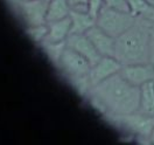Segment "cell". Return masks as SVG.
<instances>
[{
    "label": "cell",
    "mask_w": 154,
    "mask_h": 145,
    "mask_svg": "<svg viewBox=\"0 0 154 145\" xmlns=\"http://www.w3.org/2000/svg\"><path fill=\"white\" fill-rule=\"evenodd\" d=\"M87 97L103 116L126 115L138 110L140 88L132 86L117 73L91 88Z\"/></svg>",
    "instance_id": "6da1fadb"
},
{
    "label": "cell",
    "mask_w": 154,
    "mask_h": 145,
    "mask_svg": "<svg viewBox=\"0 0 154 145\" xmlns=\"http://www.w3.org/2000/svg\"><path fill=\"white\" fill-rule=\"evenodd\" d=\"M152 21L137 18L134 25L116 39L115 58L123 65L149 62Z\"/></svg>",
    "instance_id": "7a4b0ae2"
},
{
    "label": "cell",
    "mask_w": 154,
    "mask_h": 145,
    "mask_svg": "<svg viewBox=\"0 0 154 145\" xmlns=\"http://www.w3.org/2000/svg\"><path fill=\"white\" fill-rule=\"evenodd\" d=\"M137 18L130 12L103 6L96 17V25L117 39L134 25Z\"/></svg>",
    "instance_id": "3957f363"
},
{
    "label": "cell",
    "mask_w": 154,
    "mask_h": 145,
    "mask_svg": "<svg viewBox=\"0 0 154 145\" xmlns=\"http://www.w3.org/2000/svg\"><path fill=\"white\" fill-rule=\"evenodd\" d=\"M103 117L116 128L146 139L149 138L154 128V117L146 116L138 111L126 115H104Z\"/></svg>",
    "instance_id": "277c9868"
},
{
    "label": "cell",
    "mask_w": 154,
    "mask_h": 145,
    "mask_svg": "<svg viewBox=\"0 0 154 145\" xmlns=\"http://www.w3.org/2000/svg\"><path fill=\"white\" fill-rule=\"evenodd\" d=\"M6 2L25 27L47 24L48 0H6Z\"/></svg>",
    "instance_id": "5b68a950"
},
{
    "label": "cell",
    "mask_w": 154,
    "mask_h": 145,
    "mask_svg": "<svg viewBox=\"0 0 154 145\" xmlns=\"http://www.w3.org/2000/svg\"><path fill=\"white\" fill-rule=\"evenodd\" d=\"M57 69L66 80L83 77V76H89L91 63L74 49L66 47L61 56Z\"/></svg>",
    "instance_id": "8992f818"
},
{
    "label": "cell",
    "mask_w": 154,
    "mask_h": 145,
    "mask_svg": "<svg viewBox=\"0 0 154 145\" xmlns=\"http://www.w3.org/2000/svg\"><path fill=\"white\" fill-rule=\"evenodd\" d=\"M123 65L115 56H102L95 65L91 66L89 73V80L91 87H95L100 82L119 73Z\"/></svg>",
    "instance_id": "52a82bcc"
},
{
    "label": "cell",
    "mask_w": 154,
    "mask_h": 145,
    "mask_svg": "<svg viewBox=\"0 0 154 145\" xmlns=\"http://www.w3.org/2000/svg\"><path fill=\"white\" fill-rule=\"evenodd\" d=\"M119 74L132 86L140 88L145 83L154 81V66L151 62L125 65L122 67Z\"/></svg>",
    "instance_id": "ba28073f"
},
{
    "label": "cell",
    "mask_w": 154,
    "mask_h": 145,
    "mask_svg": "<svg viewBox=\"0 0 154 145\" xmlns=\"http://www.w3.org/2000/svg\"><path fill=\"white\" fill-rule=\"evenodd\" d=\"M66 43L67 47L74 49L78 54L84 56L91 63V66L95 65L102 58V55L98 53V50L91 42V40L88 38L87 34H70Z\"/></svg>",
    "instance_id": "9c48e42d"
},
{
    "label": "cell",
    "mask_w": 154,
    "mask_h": 145,
    "mask_svg": "<svg viewBox=\"0 0 154 145\" xmlns=\"http://www.w3.org/2000/svg\"><path fill=\"white\" fill-rule=\"evenodd\" d=\"M102 56H115L116 39L95 25L85 33Z\"/></svg>",
    "instance_id": "30bf717a"
},
{
    "label": "cell",
    "mask_w": 154,
    "mask_h": 145,
    "mask_svg": "<svg viewBox=\"0 0 154 145\" xmlns=\"http://www.w3.org/2000/svg\"><path fill=\"white\" fill-rule=\"evenodd\" d=\"M48 33L46 41L50 42H66L68 36L71 34V20L70 17L64 19L47 22Z\"/></svg>",
    "instance_id": "8fae6325"
},
{
    "label": "cell",
    "mask_w": 154,
    "mask_h": 145,
    "mask_svg": "<svg viewBox=\"0 0 154 145\" xmlns=\"http://www.w3.org/2000/svg\"><path fill=\"white\" fill-rule=\"evenodd\" d=\"M69 17L71 20V34H85L96 25V18L90 12L71 10Z\"/></svg>",
    "instance_id": "7c38bea8"
},
{
    "label": "cell",
    "mask_w": 154,
    "mask_h": 145,
    "mask_svg": "<svg viewBox=\"0 0 154 145\" xmlns=\"http://www.w3.org/2000/svg\"><path fill=\"white\" fill-rule=\"evenodd\" d=\"M138 112L154 117V81H149L140 87V98Z\"/></svg>",
    "instance_id": "4fadbf2b"
},
{
    "label": "cell",
    "mask_w": 154,
    "mask_h": 145,
    "mask_svg": "<svg viewBox=\"0 0 154 145\" xmlns=\"http://www.w3.org/2000/svg\"><path fill=\"white\" fill-rule=\"evenodd\" d=\"M70 12L71 8L68 4V0H48L46 21L51 22V21L64 19L70 15Z\"/></svg>",
    "instance_id": "5bb4252c"
},
{
    "label": "cell",
    "mask_w": 154,
    "mask_h": 145,
    "mask_svg": "<svg viewBox=\"0 0 154 145\" xmlns=\"http://www.w3.org/2000/svg\"><path fill=\"white\" fill-rule=\"evenodd\" d=\"M130 13L140 19L154 21V5L148 0H127Z\"/></svg>",
    "instance_id": "9a60e30c"
},
{
    "label": "cell",
    "mask_w": 154,
    "mask_h": 145,
    "mask_svg": "<svg viewBox=\"0 0 154 145\" xmlns=\"http://www.w3.org/2000/svg\"><path fill=\"white\" fill-rule=\"evenodd\" d=\"M40 49L45 53V55L47 56V58L49 60V62L54 66V67L57 68L58 63H60V60L61 56L64 52V49L67 47V43L66 42H50V41H43L38 45Z\"/></svg>",
    "instance_id": "2e32d148"
},
{
    "label": "cell",
    "mask_w": 154,
    "mask_h": 145,
    "mask_svg": "<svg viewBox=\"0 0 154 145\" xmlns=\"http://www.w3.org/2000/svg\"><path fill=\"white\" fill-rule=\"evenodd\" d=\"M47 33H48V26H47V24L33 25V26L25 27V34L27 35V38L33 43H35L38 46L41 42H43L46 40Z\"/></svg>",
    "instance_id": "e0dca14e"
},
{
    "label": "cell",
    "mask_w": 154,
    "mask_h": 145,
    "mask_svg": "<svg viewBox=\"0 0 154 145\" xmlns=\"http://www.w3.org/2000/svg\"><path fill=\"white\" fill-rule=\"evenodd\" d=\"M104 5H105V6H109V7H111V8L130 12L127 0H104Z\"/></svg>",
    "instance_id": "ac0fdd59"
},
{
    "label": "cell",
    "mask_w": 154,
    "mask_h": 145,
    "mask_svg": "<svg viewBox=\"0 0 154 145\" xmlns=\"http://www.w3.org/2000/svg\"><path fill=\"white\" fill-rule=\"evenodd\" d=\"M68 4L72 11L89 12V0H68Z\"/></svg>",
    "instance_id": "d6986e66"
},
{
    "label": "cell",
    "mask_w": 154,
    "mask_h": 145,
    "mask_svg": "<svg viewBox=\"0 0 154 145\" xmlns=\"http://www.w3.org/2000/svg\"><path fill=\"white\" fill-rule=\"evenodd\" d=\"M103 6H104V0H89V12L95 18Z\"/></svg>",
    "instance_id": "ffe728a7"
},
{
    "label": "cell",
    "mask_w": 154,
    "mask_h": 145,
    "mask_svg": "<svg viewBox=\"0 0 154 145\" xmlns=\"http://www.w3.org/2000/svg\"><path fill=\"white\" fill-rule=\"evenodd\" d=\"M149 62L154 66V21L151 26V38H149Z\"/></svg>",
    "instance_id": "44dd1931"
},
{
    "label": "cell",
    "mask_w": 154,
    "mask_h": 145,
    "mask_svg": "<svg viewBox=\"0 0 154 145\" xmlns=\"http://www.w3.org/2000/svg\"><path fill=\"white\" fill-rule=\"evenodd\" d=\"M148 140H149V143L154 144V128H153V130H152V132H151V136H149Z\"/></svg>",
    "instance_id": "7402d4cb"
},
{
    "label": "cell",
    "mask_w": 154,
    "mask_h": 145,
    "mask_svg": "<svg viewBox=\"0 0 154 145\" xmlns=\"http://www.w3.org/2000/svg\"><path fill=\"white\" fill-rule=\"evenodd\" d=\"M148 1H149V2L152 4V5H154V0H148Z\"/></svg>",
    "instance_id": "603a6c76"
}]
</instances>
